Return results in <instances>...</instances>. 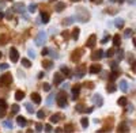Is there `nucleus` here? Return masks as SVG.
Returning a JSON list of instances; mask_svg holds the SVG:
<instances>
[{
  "label": "nucleus",
  "instance_id": "21",
  "mask_svg": "<svg viewBox=\"0 0 136 133\" xmlns=\"http://www.w3.org/2000/svg\"><path fill=\"white\" fill-rule=\"evenodd\" d=\"M41 19H42V23H48V22H49V14L41 12Z\"/></svg>",
  "mask_w": 136,
  "mask_h": 133
},
{
  "label": "nucleus",
  "instance_id": "23",
  "mask_svg": "<svg viewBox=\"0 0 136 133\" xmlns=\"http://www.w3.org/2000/svg\"><path fill=\"white\" fill-rule=\"evenodd\" d=\"M22 65L25 66V68H30L31 66V61L27 60V58H22Z\"/></svg>",
  "mask_w": 136,
  "mask_h": 133
},
{
  "label": "nucleus",
  "instance_id": "22",
  "mask_svg": "<svg viewBox=\"0 0 136 133\" xmlns=\"http://www.w3.org/2000/svg\"><path fill=\"white\" fill-rule=\"evenodd\" d=\"M117 130H119V132H127V130H128V125L125 124V122H121Z\"/></svg>",
  "mask_w": 136,
  "mask_h": 133
},
{
  "label": "nucleus",
  "instance_id": "56",
  "mask_svg": "<svg viewBox=\"0 0 136 133\" xmlns=\"http://www.w3.org/2000/svg\"><path fill=\"white\" fill-rule=\"evenodd\" d=\"M38 78H40V79H41V78H44V72H40V73H38Z\"/></svg>",
  "mask_w": 136,
  "mask_h": 133
},
{
  "label": "nucleus",
  "instance_id": "24",
  "mask_svg": "<svg viewBox=\"0 0 136 133\" xmlns=\"http://www.w3.org/2000/svg\"><path fill=\"white\" fill-rule=\"evenodd\" d=\"M93 99L95 100V103H97L98 106H101V105H102V98H101V95H98V94H97V95H94Z\"/></svg>",
  "mask_w": 136,
  "mask_h": 133
},
{
  "label": "nucleus",
  "instance_id": "28",
  "mask_svg": "<svg viewBox=\"0 0 136 133\" xmlns=\"http://www.w3.org/2000/svg\"><path fill=\"white\" fill-rule=\"evenodd\" d=\"M64 8H65V4H64V3H57V4H56V11H57V12H60V11L64 10Z\"/></svg>",
  "mask_w": 136,
  "mask_h": 133
},
{
  "label": "nucleus",
  "instance_id": "42",
  "mask_svg": "<svg viewBox=\"0 0 136 133\" xmlns=\"http://www.w3.org/2000/svg\"><path fill=\"white\" fill-rule=\"evenodd\" d=\"M3 125H4L6 128H12V124H11L10 121H4V122H3Z\"/></svg>",
  "mask_w": 136,
  "mask_h": 133
},
{
  "label": "nucleus",
  "instance_id": "51",
  "mask_svg": "<svg viewBox=\"0 0 136 133\" xmlns=\"http://www.w3.org/2000/svg\"><path fill=\"white\" fill-rule=\"evenodd\" d=\"M35 129H37V130L40 132V130L42 129V125H41V124H37V125H35Z\"/></svg>",
  "mask_w": 136,
  "mask_h": 133
},
{
  "label": "nucleus",
  "instance_id": "39",
  "mask_svg": "<svg viewBox=\"0 0 136 133\" xmlns=\"http://www.w3.org/2000/svg\"><path fill=\"white\" fill-rule=\"evenodd\" d=\"M51 88H52V86L49 83H45V84H44V90H45V91H51Z\"/></svg>",
  "mask_w": 136,
  "mask_h": 133
},
{
  "label": "nucleus",
  "instance_id": "1",
  "mask_svg": "<svg viewBox=\"0 0 136 133\" xmlns=\"http://www.w3.org/2000/svg\"><path fill=\"white\" fill-rule=\"evenodd\" d=\"M57 105H59L60 107H65L67 106V96H65V92L64 91H61V92H59V95H57Z\"/></svg>",
  "mask_w": 136,
  "mask_h": 133
},
{
  "label": "nucleus",
  "instance_id": "33",
  "mask_svg": "<svg viewBox=\"0 0 136 133\" xmlns=\"http://www.w3.org/2000/svg\"><path fill=\"white\" fill-rule=\"evenodd\" d=\"M116 26H117V27H123V26H124V21H123V19H117V21H116Z\"/></svg>",
  "mask_w": 136,
  "mask_h": 133
},
{
  "label": "nucleus",
  "instance_id": "4",
  "mask_svg": "<svg viewBox=\"0 0 136 133\" xmlns=\"http://www.w3.org/2000/svg\"><path fill=\"white\" fill-rule=\"evenodd\" d=\"M10 58H11L12 62H17L18 60H19V53H18L17 48H11V49H10Z\"/></svg>",
  "mask_w": 136,
  "mask_h": 133
},
{
  "label": "nucleus",
  "instance_id": "9",
  "mask_svg": "<svg viewBox=\"0 0 136 133\" xmlns=\"http://www.w3.org/2000/svg\"><path fill=\"white\" fill-rule=\"evenodd\" d=\"M102 71V66L99 64H93V65L90 66V72L91 73H99Z\"/></svg>",
  "mask_w": 136,
  "mask_h": 133
},
{
  "label": "nucleus",
  "instance_id": "2",
  "mask_svg": "<svg viewBox=\"0 0 136 133\" xmlns=\"http://www.w3.org/2000/svg\"><path fill=\"white\" fill-rule=\"evenodd\" d=\"M82 56H83V49L78 48V49H75L72 52V54H71V61L78 62V61H79V58H80Z\"/></svg>",
  "mask_w": 136,
  "mask_h": 133
},
{
  "label": "nucleus",
  "instance_id": "16",
  "mask_svg": "<svg viewBox=\"0 0 136 133\" xmlns=\"http://www.w3.org/2000/svg\"><path fill=\"white\" fill-rule=\"evenodd\" d=\"M120 90L124 91V92L128 91V83L125 82V80H121V82H120Z\"/></svg>",
  "mask_w": 136,
  "mask_h": 133
},
{
  "label": "nucleus",
  "instance_id": "3",
  "mask_svg": "<svg viewBox=\"0 0 136 133\" xmlns=\"http://www.w3.org/2000/svg\"><path fill=\"white\" fill-rule=\"evenodd\" d=\"M0 83L1 84H11L12 83V75L11 73H3L0 76Z\"/></svg>",
  "mask_w": 136,
  "mask_h": 133
},
{
  "label": "nucleus",
  "instance_id": "25",
  "mask_svg": "<svg viewBox=\"0 0 136 133\" xmlns=\"http://www.w3.org/2000/svg\"><path fill=\"white\" fill-rule=\"evenodd\" d=\"M117 103H119L120 106H125V105L128 103V100H127V98H125V96H121V98L119 99V102H117Z\"/></svg>",
  "mask_w": 136,
  "mask_h": 133
},
{
  "label": "nucleus",
  "instance_id": "8",
  "mask_svg": "<svg viewBox=\"0 0 136 133\" xmlns=\"http://www.w3.org/2000/svg\"><path fill=\"white\" fill-rule=\"evenodd\" d=\"M45 38H46V34L44 33V31L38 33V37H37V39H35L37 45H42V44H44V41H45Z\"/></svg>",
  "mask_w": 136,
  "mask_h": 133
},
{
  "label": "nucleus",
  "instance_id": "43",
  "mask_svg": "<svg viewBox=\"0 0 136 133\" xmlns=\"http://www.w3.org/2000/svg\"><path fill=\"white\" fill-rule=\"evenodd\" d=\"M72 130H74L72 125H69V124H68L67 126H65V132H72Z\"/></svg>",
  "mask_w": 136,
  "mask_h": 133
},
{
  "label": "nucleus",
  "instance_id": "30",
  "mask_svg": "<svg viewBox=\"0 0 136 133\" xmlns=\"http://www.w3.org/2000/svg\"><path fill=\"white\" fill-rule=\"evenodd\" d=\"M26 110L30 113V114H33L34 113V109H33V105L31 103H26Z\"/></svg>",
  "mask_w": 136,
  "mask_h": 133
},
{
  "label": "nucleus",
  "instance_id": "53",
  "mask_svg": "<svg viewBox=\"0 0 136 133\" xmlns=\"http://www.w3.org/2000/svg\"><path fill=\"white\" fill-rule=\"evenodd\" d=\"M86 86H87V88H94V83H87Z\"/></svg>",
  "mask_w": 136,
  "mask_h": 133
},
{
  "label": "nucleus",
  "instance_id": "44",
  "mask_svg": "<svg viewBox=\"0 0 136 133\" xmlns=\"http://www.w3.org/2000/svg\"><path fill=\"white\" fill-rule=\"evenodd\" d=\"M6 44V35H0V45H4Z\"/></svg>",
  "mask_w": 136,
  "mask_h": 133
},
{
  "label": "nucleus",
  "instance_id": "48",
  "mask_svg": "<svg viewBox=\"0 0 136 133\" xmlns=\"http://www.w3.org/2000/svg\"><path fill=\"white\" fill-rule=\"evenodd\" d=\"M48 53H49V49H48V48H44L42 49V56H46Z\"/></svg>",
  "mask_w": 136,
  "mask_h": 133
},
{
  "label": "nucleus",
  "instance_id": "46",
  "mask_svg": "<svg viewBox=\"0 0 136 133\" xmlns=\"http://www.w3.org/2000/svg\"><path fill=\"white\" fill-rule=\"evenodd\" d=\"M6 116V107H1L0 109V117H4Z\"/></svg>",
  "mask_w": 136,
  "mask_h": 133
},
{
  "label": "nucleus",
  "instance_id": "57",
  "mask_svg": "<svg viewBox=\"0 0 136 133\" xmlns=\"http://www.w3.org/2000/svg\"><path fill=\"white\" fill-rule=\"evenodd\" d=\"M110 1H117V3H124V0H110Z\"/></svg>",
  "mask_w": 136,
  "mask_h": 133
},
{
  "label": "nucleus",
  "instance_id": "49",
  "mask_svg": "<svg viewBox=\"0 0 136 133\" xmlns=\"http://www.w3.org/2000/svg\"><path fill=\"white\" fill-rule=\"evenodd\" d=\"M52 98H53V96H49V98H48V100H46V103L49 105V106H51V105L53 103V99H52Z\"/></svg>",
  "mask_w": 136,
  "mask_h": 133
},
{
  "label": "nucleus",
  "instance_id": "52",
  "mask_svg": "<svg viewBox=\"0 0 136 133\" xmlns=\"http://www.w3.org/2000/svg\"><path fill=\"white\" fill-rule=\"evenodd\" d=\"M109 41V35H106L105 38H102V44H105V42H108Z\"/></svg>",
  "mask_w": 136,
  "mask_h": 133
},
{
  "label": "nucleus",
  "instance_id": "37",
  "mask_svg": "<svg viewBox=\"0 0 136 133\" xmlns=\"http://www.w3.org/2000/svg\"><path fill=\"white\" fill-rule=\"evenodd\" d=\"M11 109H12V113L15 114V113H18V111H19V109H21V107H19L18 105H12V107H11Z\"/></svg>",
  "mask_w": 136,
  "mask_h": 133
},
{
  "label": "nucleus",
  "instance_id": "14",
  "mask_svg": "<svg viewBox=\"0 0 136 133\" xmlns=\"http://www.w3.org/2000/svg\"><path fill=\"white\" fill-rule=\"evenodd\" d=\"M79 91H80V86H75V87L72 88V99H76L78 98Z\"/></svg>",
  "mask_w": 136,
  "mask_h": 133
},
{
  "label": "nucleus",
  "instance_id": "5",
  "mask_svg": "<svg viewBox=\"0 0 136 133\" xmlns=\"http://www.w3.org/2000/svg\"><path fill=\"white\" fill-rule=\"evenodd\" d=\"M103 54H105L103 49H98V50H95V52L91 54V58H93V60H101V58L103 57Z\"/></svg>",
  "mask_w": 136,
  "mask_h": 133
},
{
  "label": "nucleus",
  "instance_id": "13",
  "mask_svg": "<svg viewBox=\"0 0 136 133\" xmlns=\"http://www.w3.org/2000/svg\"><path fill=\"white\" fill-rule=\"evenodd\" d=\"M17 122H18V125H19V126H22V128H23V126H26V124H27V121L25 120V117H22V116H19L17 118Z\"/></svg>",
  "mask_w": 136,
  "mask_h": 133
},
{
  "label": "nucleus",
  "instance_id": "20",
  "mask_svg": "<svg viewBox=\"0 0 136 133\" xmlns=\"http://www.w3.org/2000/svg\"><path fill=\"white\" fill-rule=\"evenodd\" d=\"M23 98H25V92L23 91H17L15 92V99L17 100H22Z\"/></svg>",
  "mask_w": 136,
  "mask_h": 133
},
{
  "label": "nucleus",
  "instance_id": "7",
  "mask_svg": "<svg viewBox=\"0 0 136 133\" xmlns=\"http://www.w3.org/2000/svg\"><path fill=\"white\" fill-rule=\"evenodd\" d=\"M14 10L17 11V12H25L26 11V6L23 4V3H17V4L14 6Z\"/></svg>",
  "mask_w": 136,
  "mask_h": 133
},
{
  "label": "nucleus",
  "instance_id": "18",
  "mask_svg": "<svg viewBox=\"0 0 136 133\" xmlns=\"http://www.w3.org/2000/svg\"><path fill=\"white\" fill-rule=\"evenodd\" d=\"M113 44H114V46H120V44H121V37H120L119 34H116L114 37H113Z\"/></svg>",
  "mask_w": 136,
  "mask_h": 133
},
{
  "label": "nucleus",
  "instance_id": "59",
  "mask_svg": "<svg viewBox=\"0 0 136 133\" xmlns=\"http://www.w3.org/2000/svg\"><path fill=\"white\" fill-rule=\"evenodd\" d=\"M0 57H1V53H0Z\"/></svg>",
  "mask_w": 136,
  "mask_h": 133
},
{
  "label": "nucleus",
  "instance_id": "17",
  "mask_svg": "<svg viewBox=\"0 0 136 133\" xmlns=\"http://www.w3.org/2000/svg\"><path fill=\"white\" fill-rule=\"evenodd\" d=\"M60 71H61V73H64L65 76H69V78H71V71H69V69H68L65 65L60 66Z\"/></svg>",
  "mask_w": 136,
  "mask_h": 133
},
{
  "label": "nucleus",
  "instance_id": "36",
  "mask_svg": "<svg viewBox=\"0 0 136 133\" xmlns=\"http://www.w3.org/2000/svg\"><path fill=\"white\" fill-rule=\"evenodd\" d=\"M124 35H125V38L131 37V35H132V30L131 29H127V30H125V33H124Z\"/></svg>",
  "mask_w": 136,
  "mask_h": 133
},
{
  "label": "nucleus",
  "instance_id": "29",
  "mask_svg": "<svg viewBox=\"0 0 136 133\" xmlns=\"http://www.w3.org/2000/svg\"><path fill=\"white\" fill-rule=\"evenodd\" d=\"M80 124H82V126H83V128H87V126H89V118H82V120H80Z\"/></svg>",
  "mask_w": 136,
  "mask_h": 133
},
{
  "label": "nucleus",
  "instance_id": "35",
  "mask_svg": "<svg viewBox=\"0 0 136 133\" xmlns=\"http://www.w3.org/2000/svg\"><path fill=\"white\" fill-rule=\"evenodd\" d=\"M35 10H37V6L35 4H30L29 6V11L30 12H35Z\"/></svg>",
  "mask_w": 136,
  "mask_h": 133
},
{
  "label": "nucleus",
  "instance_id": "26",
  "mask_svg": "<svg viewBox=\"0 0 136 133\" xmlns=\"http://www.w3.org/2000/svg\"><path fill=\"white\" fill-rule=\"evenodd\" d=\"M72 38L75 39V41L79 38V29H78V27H75V29H74V31H72Z\"/></svg>",
  "mask_w": 136,
  "mask_h": 133
},
{
  "label": "nucleus",
  "instance_id": "40",
  "mask_svg": "<svg viewBox=\"0 0 136 133\" xmlns=\"http://www.w3.org/2000/svg\"><path fill=\"white\" fill-rule=\"evenodd\" d=\"M8 64H7V62H6V64H1V65H0V68H1V71H7V69H8Z\"/></svg>",
  "mask_w": 136,
  "mask_h": 133
},
{
  "label": "nucleus",
  "instance_id": "31",
  "mask_svg": "<svg viewBox=\"0 0 136 133\" xmlns=\"http://www.w3.org/2000/svg\"><path fill=\"white\" fill-rule=\"evenodd\" d=\"M114 53H116L114 48H110V49L106 52V56H108V57H112V56H114Z\"/></svg>",
  "mask_w": 136,
  "mask_h": 133
},
{
  "label": "nucleus",
  "instance_id": "6",
  "mask_svg": "<svg viewBox=\"0 0 136 133\" xmlns=\"http://www.w3.org/2000/svg\"><path fill=\"white\" fill-rule=\"evenodd\" d=\"M95 42H97V37L93 34V35H90V37H89L86 45H87V48H94V46H95Z\"/></svg>",
  "mask_w": 136,
  "mask_h": 133
},
{
  "label": "nucleus",
  "instance_id": "58",
  "mask_svg": "<svg viewBox=\"0 0 136 133\" xmlns=\"http://www.w3.org/2000/svg\"><path fill=\"white\" fill-rule=\"evenodd\" d=\"M74 3H78V1H80V0H72Z\"/></svg>",
  "mask_w": 136,
  "mask_h": 133
},
{
  "label": "nucleus",
  "instance_id": "32",
  "mask_svg": "<svg viewBox=\"0 0 136 133\" xmlns=\"http://www.w3.org/2000/svg\"><path fill=\"white\" fill-rule=\"evenodd\" d=\"M106 90H108V92H114L116 90H117V88H116V86H114V84H109Z\"/></svg>",
  "mask_w": 136,
  "mask_h": 133
},
{
  "label": "nucleus",
  "instance_id": "19",
  "mask_svg": "<svg viewBox=\"0 0 136 133\" xmlns=\"http://www.w3.org/2000/svg\"><path fill=\"white\" fill-rule=\"evenodd\" d=\"M42 65H44V68H45V69H51L52 66H53V62H52V61H48V60H44V61H42Z\"/></svg>",
  "mask_w": 136,
  "mask_h": 133
},
{
  "label": "nucleus",
  "instance_id": "45",
  "mask_svg": "<svg viewBox=\"0 0 136 133\" xmlns=\"http://www.w3.org/2000/svg\"><path fill=\"white\" fill-rule=\"evenodd\" d=\"M63 38L64 39H68L69 38V31H63Z\"/></svg>",
  "mask_w": 136,
  "mask_h": 133
},
{
  "label": "nucleus",
  "instance_id": "34",
  "mask_svg": "<svg viewBox=\"0 0 136 133\" xmlns=\"http://www.w3.org/2000/svg\"><path fill=\"white\" fill-rule=\"evenodd\" d=\"M7 106H8V105H7V100L6 99H0V107H6L7 109Z\"/></svg>",
  "mask_w": 136,
  "mask_h": 133
},
{
  "label": "nucleus",
  "instance_id": "47",
  "mask_svg": "<svg viewBox=\"0 0 136 133\" xmlns=\"http://www.w3.org/2000/svg\"><path fill=\"white\" fill-rule=\"evenodd\" d=\"M51 130H52V126H51V124L45 125V132H51Z\"/></svg>",
  "mask_w": 136,
  "mask_h": 133
},
{
  "label": "nucleus",
  "instance_id": "50",
  "mask_svg": "<svg viewBox=\"0 0 136 133\" xmlns=\"http://www.w3.org/2000/svg\"><path fill=\"white\" fill-rule=\"evenodd\" d=\"M29 54H30V57H31V58H34V57H35V54H34V52H33L31 49H29Z\"/></svg>",
  "mask_w": 136,
  "mask_h": 133
},
{
  "label": "nucleus",
  "instance_id": "55",
  "mask_svg": "<svg viewBox=\"0 0 136 133\" xmlns=\"http://www.w3.org/2000/svg\"><path fill=\"white\" fill-rule=\"evenodd\" d=\"M93 110H94L93 107H87V109H86V111H87V113H91V111H93Z\"/></svg>",
  "mask_w": 136,
  "mask_h": 133
},
{
  "label": "nucleus",
  "instance_id": "27",
  "mask_svg": "<svg viewBox=\"0 0 136 133\" xmlns=\"http://www.w3.org/2000/svg\"><path fill=\"white\" fill-rule=\"evenodd\" d=\"M72 22H74V18L72 17H71V18H65V19L63 21V25L64 26H68V25H71Z\"/></svg>",
  "mask_w": 136,
  "mask_h": 133
},
{
  "label": "nucleus",
  "instance_id": "15",
  "mask_svg": "<svg viewBox=\"0 0 136 133\" xmlns=\"http://www.w3.org/2000/svg\"><path fill=\"white\" fill-rule=\"evenodd\" d=\"M60 118H61V114L60 113H56V114H53V116L51 117V122H53V124H56V122H59Z\"/></svg>",
  "mask_w": 136,
  "mask_h": 133
},
{
  "label": "nucleus",
  "instance_id": "41",
  "mask_svg": "<svg viewBox=\"0 0 136 133\" xmlns=\"http://www.w3.org/2000/svg\"><path fill=\"white\" fill-rule=\"evenodd\" d=\"M37 116H38V118H44V117H45V111H44V110H40V111L37 113Z\"/></svg>",
  "mask_w": 136,
  "mask_h": 133
},
{
  "label": "nucleus",
  "instance_id": "11",
  "mask_svg": "<svg viewBox=\"0 0 136 133\" xmlns=\"http://www.w3.org/2000/svg\"><path fill=\"white\" fill-rule=\"evenodd\" d=\"M53 83L56 84V86H59L60 83H63V75L60 73V72H57L55 75V78H53Z\"/></svg>",
  "mask_w": 136,
  "mask_h": 133
},
{
  "label": "nucleus",
  "instance_id": "54",
  "mask_svg": "<svg viewBox=\"0 0 136 133\" xmlns=\"http://www.w3.org/2000/svg\"><path fill=\"white\" fill-rule=\"evenodd\" d=\"M93 3H95V4H101L102 3V0H91Z\"/></svg>",
  "mask_w": 136,
  "mask_h": 133
},
{
  "label": "nucleus",
  "instance_id": "10",
  "mask_svg": "<svg viewBox=\"0 0 136 133\" xmlns=\"http://www.w3.org/2000/svg\"><path fill=\"white\" fill-rule=\"evenodd\" d=\"M30 98H31V100H33L34 103H37V105L41 103V96H40L38 92H33V94L30 95Z\"/></svg>",
  "mask_w": 136,
  "mask_h": 133
},
{
  "label": "nucleus",
  "instance_id": "12",
  "mask_svg": "<svg viewBox=\"0 0 136 133\" xmlns=\"http://www.w3.org/2000/svg\"><path fill=\"white\" fill-rule=\"evenodd\" d=\"M85 73H86V68L83 65H82V66L79 65L76 68V76H78V78H82V76H85Z\"/></svg>",
  "mask_w": 136,
  "mask_h": 133
},
{
  "label": "nucleus",
  "instance_id": "38",
  "mask_svg": "<svg viewBox=\"0 0 136 133\" xmlns=\"http://www.w3.org/2000/svg\"><path fill=\"white\" fill-rule=\"evenodd\" d=\"M109 79H110V82H114V80L117 79V72H113V73L110 75V78H109Z\"/></svg>",
  "mask_w": 136,
  "mask_h": 133
}]
</instances>
